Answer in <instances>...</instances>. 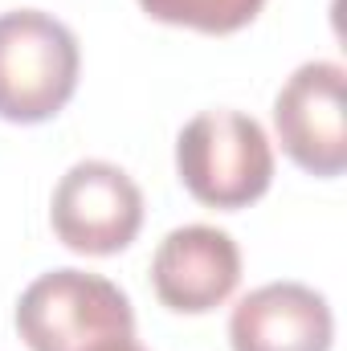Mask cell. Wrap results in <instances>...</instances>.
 <instances>
[{
	"label": "cell",
	"mask_w": 347,
	"mask_h": 351,
	"mask_svg": "<svg viewBox=\"0 0 347 351\" xmlns=\"http://www.w3.org/2000/svg\"><path fill=\"white\" fill-rule=\"evenodd\" d=\"M16 331L33 351H86L115 335H135V311L102 274L49 269L16 298Z\"/></svg>",
	"instance_id": "3957f363"
},
{
	"label": "cell",
	"mask_w": 347,
	"mask_h": 351,
	"mask_svg": "<svg viewBox=\"0 0 347 351\" xmlns=\"http://www.w3.org/2000/svg\"><path fill=\"white\" fill-rule=\"evenodd\" d=\"M49 221L74 254H119L143 225V192L119 164L82 160L58 180Z\"/></svg>",
	"instance_id": "277c9868"
},
{
	"label": "cell",
	"mask_w": 347,
	"mask_h": 351,
	"mask_svg": "<svg viewBox=\"0 0 347 351\" xmlns=\"http://www.w3.org/2000/svg\"><path fill=\"white\" fill-rule=\"evenodd\" d=\"M147 16L200 33H237L261 12L265 0H139Z\"/></svg>",
	"instance_id": "ba28073f"
},
{
	"label": "cell",
	"mask_w": 347,
	"mask_h": 351,
	"mask_svg": "<svg viewBox=\"0 0 347 351\" xmlns=\"http://www.w3.org/2000/svg\"><path fill=\"white\" fill-rule=\"evenodd\" d=\"M78 37L41 8L0 12V119L45 123L78 90Z\"/></svg>",
	"instance_id": "6da1fadb"
},
{
	"label": "cell",
	"mask_w": 347,
	"mask_h": 351,
	"mask_svg": "<svg viewBox=\"0 0 347 351\" xmlns=\"http://www.w3.org/2000/svg\"><path fill=\"white\" fill-rule=\"evenodd\" d=\"M180 184L208 208H246L274 180V147L258 119L241 110H200L176 139Z\"/></svg>",
	"instance_id": "7a4b0ae2"
},
{
	"label": "cell",
	"mask_w": 347,
	"mask_h": 351,
	"mask_svg": "<svg viewBox=\"0 0 347 351\" xmlns=\"http://www.w3.org/2000/svg\"><path fill=\"white\" fill-rule=\"evenodd\" d=\"M237 282L241 250L217 225H180L152 258V286L160 302L180 315H204L221 306L237 290Z\"/></svg>",
	"instance_id": "8992f818"
},
{
	"label": "cell",
	"mask_w": 347,
	"mask_h": 351,
	"mask_svg": "<svg viewBox=\"0 0 347 351\" xmlns=\"http://www.w3.org/2000/svg\"><path fill=\"white\" fill-rule=\"evenodd\" d=\"M331 335L327 298L302 282H265L229 315L233 351H331Z\"/></svg>",
	"instance_id": "52a82bcc"
},
{
	"label": "cell",
	"mask_w": 347,
	"mask_h": 351,
	"mask_svg": "<svg viewBox=\"0 0 347 351\" xmlns=\"http://www.w3.org/2000/svg\"><path fill=\"white\" fill-rule=\"evenodd\" d=\"M86 351H147L135 343V335H115V339H102V343H94Z\"/></svg>",
	"instance_id": "9c48e42d"
},
{
	"label": "cell",
	"mask_w": 347,
	"mask_h": 351,
	"mask_svg": "<svg viewBox=\"0 0 347 351\" xmlns=\"http://www.w3.org/2000/svg\"><path fill=\"white\" fill-rule=\"evenodd\" d=\"M347 74L339 62L298 66L274 98V127L282 152L311 176H339L347 168Z\"/></svg>",
	"instance_id": "5b68a950"
}]
</instances>
